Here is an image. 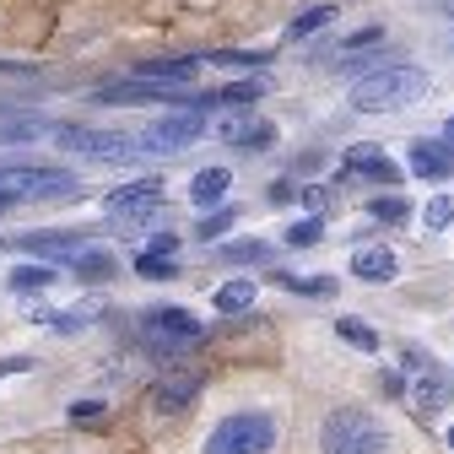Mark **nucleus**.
I'll use <instances>...</instances> for the list:
<instances>
[{"instance_id":"f257e3e1","label":"nucleus","mask_w":454,"mask_h":454,"mask_svg":"<svg viewBox=\"0 0 454 454\" xmlns=\"http://www.w3.org/2000/svg\"><path fill=\"white\" fill-rule=\"evenodd\" d=\"M427 87H433V82H427V71H417V66H379V71H368V76L352 82V108H357V114H389V108L417 103Z\"/></svg>"},{"instance_id":"f03ea898","label":"nucleus","mask_w":454,"mask_h":454,"mask_svg":"<svg viewBox=\"0 0 454 454\" xmlns=\"http://www.w3.org/2000/svg\"><path fill=\"white\" fill-rule=\"evenodd\" d=\"M389 427L368 411H330L319 427V454H389Z\"/></svg>"},{"instance_id":"7ed1b4c3","label":"nucleus","mask_w":454,"mask_h":454,"mask_svg":"<svg viewBox=\"0 0 454 454\" xmlns=\"http://www.w3.org/2000/svg\"><path fill=\"white\" fill-rule=\"evenodd\" d=\"M82 179L71 174V168H38V162H0V195L12 200H66L76 195Z\"/></svg>"},{"instance_id":"20e7f679","label":"nucleus","mask_w":454,"mask_h":454,"mask_svg":"<svg viewBox=\"0 0 454 454\" xmlns=\"http://www.w3.org/2000/svg\"><path fill=\"white\" fill-rule=\"evenodd\" d=\"M276 449V417L270 411H233L206 438V454H270Z\"/></svg>"},{"instance_id":"39448f33","label":"nucleus","mask_w":454,"mask_h":454,"mask_svg":"<svg viewBox=\"0 0 454 454\" xmlns=\"http://www.w3.org/2000/svg\"><path fill=\"white\" fill-rule=\"evenodd\" d=\"M206 340V325L190 314V309H146L141 314V347L157 352V357H174V352H190Z\"/></svg>"},{"instance_id":"423d86ee","label":"nucleus","mask_w":454,"mask_h":454,"mask_svg":"<svg viewBox=\"0 0 454 454\" xmlns=\"http://www.w3.org/2000/svg\"><path fill=\"white\" fill-rule=\"evenodd\" d=\"M200 136H206V120H200L195 108H179V114H162L157 125H146L136 141H141V157H179Z\"/></svg>"},{"instance_id":"0eeeda50","label":"nucleus","mask_w":454,"mask_h":454,"mask_svg":"<svg viewBox=\"0 0 454 454\" xmlns=\"http://www.w3.org/2000/svg\"><path fill=\"white\" fill-rule=\"evenodd\" d=\"M162 206H168V195H162V184H157V179L120 184V190H108V200H103V211H108V222H114V227H141V222H152Z\"/></svg>"},{"instance_id":"6e6552de","label":"nucleus","mask_w":454,"mask_h":454,"mask_svg":"<svg viewBox=\"0 0 454 454\" xmlns=\"http://www.w3.org/2000/svg\"><path fill=\"white\" fill-rule=\"evenodd\" d=\"M60 141L76 146V152H92L98 162H130V157H141V141L125 136V130H60Z\"/></svg>"},{"instance_id":"1a4fd4ad","label":"nucleus","mask_w":454,"mask_h":454,"mask_svg":"<svg viewBox=\"0 0 454 454\" xmlns=\"http://www.w3.org/2000/svg\"><path fill=\"white\" fill-rule=\"evenodd\" d=\"M0 249H22L43 265H60V260H76L87 249L82 233H17V239H0Z\"/></svg>"},{"instance_id":"9d476101","label":"nucleus","mask_w":454,"mask_h":454,"mask_svg":"<svg viewBox=\"0 0 454 454\" xmlns=\"http://www.w3.org/2000/svg\"><path fill=\"white\" fill-rule=\"evenodd\" d=\"M411 174L417 179H427V184H438V179H449L454 174V146L449 141H411Z\"/></svg>"},{"instance_id":"9b49d317","label":"nucleus","mask_w":454,"mask_h":454,"mask_svg":"<svg viewBox=\"0 0 454 454\" xmlns=\"http://www.w3.org/2000/svg\"><path fill=\"white\" fill-rule=\"evenodd\" d=\"M216 136H222L227 146H249V152L276 146V125H270V120H260V114H244V120H222V125H216Z\"/></svg>"},{"instance_id":"f8f14e48","label":"nucleus","mask_w":454,"mask_h":454,"mask_svg":"<svg viewBox=\"0 0 454 454\" xmlns=\"http://www.w3.org/2000/svg\"><path fill=\"white\" fill-rule=\"evenodd\" d=\"M347 174H363V179H379V184H401V168H395L379 146H347Z\"/></svg>"},{"instance_id":"ddd939ff","label":"nucleus","mask_w":454,"mask_h":454,"mask_svg":"<svg viewBox=\"0 0 454 454\" xmlns=\"http://www.w3.org/2000/svg\"><path fill=\"white\" fill-rule=\"evenodd\" d=\"M98 103H179L174 87H157V82H120V87H98Z\"/></svg>"},{"instance_id":"4468645a","label":"nucleus","mask_w":454,"mask_h":454,"mask_svg":"<svg viewBox=\"0 0 454 454\" xmlns=\"http://www.w3.org/2000/svg\"><path fill=\"white\" fill-rule=\"evenodd\" d=\"M195 71H200V60H146V66H136L130 76H136V82H157V87H190Z\"/></svg>"},{"instance_id":"2eb2a0df","label":"nucleus","mask_w":454,"mask_h":454,"mask_svg":"<svg viewBox=\"0 0 454 454\" xmlns=\"http://www.w3.org/2000/svg\"><path fill=\"white\" fill-rule=\"evenodd\" d=\"M200 395V373H179V379H162L152 389V411H184Z\"/></svg>"},{"instance_id":"dca6fc26","label":"nucleus","mask_w":454,"mask_h":454,"mask_svg":"<svg viewBox=\"0 0 454 454\" xmlns=\"http://www.w3.org/2000/svg\"><path fill=\"white\" fill-rule=\"evenodd\" d=\"M395 270H401V260H395V249H384V244H368V249L352 254V276L357 281H389Z\"/></svg>"},{"instance_id":"f3484780","label":"nucleus","mask_w":454,"mask_h":454,"mask_svg":"<svg viewBox=\"0 0 454 454\" xmlns=\"http://www.w3.org/2000/svg\"><path fill=\"white\" fill-rule=\"evenodd\" d=\"M54 281H60V270L43 265V260H27V265H12V270H6V287H12V293H49Z\"/></svg>"},{"instance_id":"a211bd4d","label":"nucleus","mask_w":454,"mask_h":454,"mask_svg":"<svg viewBox=\"0 0 454 454\" xmlns=\"http://www.w3.org/2000/svg\"><path fill=\"white\" fill-rule=\"evenodd\" d=\"M227 184H233V174H227L222 162H216V168H200V174L190 179V200H195L200 211H211V206L227 195Z\"/></svg>"},{"instance_id":"6ab92c4d","label":"nucleus","mask_w":454,"mask_h":454,"mask_svg":"<svg viewBox=\"0 0 454 454\" xmlns=\"http://www.w3.org/2000/svg\"><path fill=\"white\" fill-rule=\"evenodd\" d=\"M260 92H265V82H227V87H216V92L190 98V108H195V103H200V108H222V103H260Z\"/></svg>"},{"instance_id":"aec40b11","label":"nucleus","mask_w":454,"mask_h":454,"mask_svg":"<svg viewBox=\"0 0 454 454\" xmlns=\"http://www.w3.org/2000/svg\"><path fill=\"white\" fill-rule=\"evenodd\" d=\"M270 281H276V287H287V293H303V298H335V281L330 276H287V270H276Z\"/></svg>"},{"instance_id":"412c9836","label":"nucleus","mask_w":454,"mask_h":454,"mask_svg":"<svg viewBox=\"0 0 454 454\" xmlns=\"http://www.w3.org/2000/svg\"><path fill=\"white\" fill-rule=\"evenodd\" d=\"M335 335L347 340V347H357V352H379V335H373V325H368V319H357V314L335 319Z\"/></svg>"},{"instance_id":"4be33fe9","label":"nucleus","mask_w":454,"mask_h":454,"mask_svg":"<svg viewBox=\"0 0 454 454\" xmlns=\"http://www.w3.org/2000/svg\"><path fill=\"white\" fill-rule=\"evenodd\" d=\"M216 314H244L254 303V281H227V287H216Z\"/></svg>"},{"instance_id":"5701e85b","label":"nucleus","mask_w":454,"mask_h":454,"mask_svg":"<svg viewBox=\"0 0 454 454\" xmlns=\"http://www.w3.org/2000/svg\"><path fill=\"white\" fill-rule=\"evenodd\" d=\"M411 401H417V411H422V417H433V411H443V406H449V384L427 373V379L411 389Z\"/></svg>"},{"instance_id":"b1692460","label":"nucleus","mask_w":454,"mask_h":454,"mask_svg":"<svg viewBox=\"0 0 454 454\" xmlns=\"http://www.w3.org/2000/svg\"><path fill=\"white\" fill-rule=\"evenodd\" d=\"M330 22H335V6H309V12H303V17H298L293 27H287V38H298V43H303V38H314V33H325Z\"/></svg>"},{"instance_id":"393cba45","label":"nucleus","mask_w":454,"mask_h":454,"mask_svg":"<svg viewBox=\"0 0 454 454\" xmlns=\"http://www.w3.org/2000/svg\"><path fill=\"white\" fill-rule=\"evenodd\" d=\"M71 270H76L82 281H108V276H114V260H108L103 249H82V254L71 260Z\"/></svg>"},{"instance_id":"a878e982","label":"nucleus","mask_w":454,"mask_h":454,"mask_svg":"<svg viewBox=\"0 0 454 454\" xmlns=\"http://www.w3.org/2000/svg\"><path fill=\"white\" fill-rule=\"evenodd\" d=\"M136 270L146 281H168V276H179V254H152V249H141L136 254Z\"/></svg>"},{"instance_id":"bb28decb","label":"nucleus","mask_w":454,"mask_h":454,"mask_svg":"<svg viewBox=\"0 0 454 454\" xmlns=\"http://www.w3.org/2000/svg\"><path fill=\"white\" fill-rule=\"evenodd\" d=\"M103 411H108L103 401H71L66 422H71V427H108V417H103Z\"/></svg>"},{"instance_id":"cd10ccee","label":"nucleus","mask_w":454,"mask_h":454,"mask_svg":"<svg viewBox=\"0 0 454 454\" xmlns=\"http://www.w3.org/2000/svg\"><path fill=\"white\" fill-rule=\"evenodd\" d=\"M422 222H427V233H443V227L454 222V195H433L427 211H422Z\"/></svg>"},{"instance_id":"c85d7f7f","label":"nucleus","mask_w":454,"mask_h":454,"mask_svg":"<svg viewBox=\"0 0 454 454\" xmlns=\"http://www.w3.org/2000/svg\"><path fill=\"white\" fill-rule=\"evenodd\" d=\"M319 233H325V222H319V216H303V222L287 227V244H293V249H314Z\"/></svg>"},{"instance_id":"c756f323","label":"nucleus","mask_w":454,"mask_h":454,"mask_svg":"<svg viewBox=\"0 0 454 454\" xmlns=\"http://www.w3.org/2000/svg\"><path fill=\"white\" fill-rule=\"evenodd\" d=\"M270 249L265 244H222L216 249V260H227V265H249V260H265Z\"/></svg>"},{"instance_id":"7c9ffc66","label":"nucleus","mask_w":454,"mask_h":454,"mask_svg":"<svg viewBox=\"0 0 454 454\" xmlns=\"http://www.w3.org/2000/svg\"><path fill=\"white\" fill-rule=\"evenodd\" d=\"M233 222H239V211H233V206H222L216 216H206V222H200V239H211V244H216V239L227 233V227H233Z\"/></svg>"},{"instance_id":"2f4dec72","label":"nucleus","mask_w":454,"mask_h":454,"mask_svg":"<svg viewBox=\"0 0 454 454\" xmlns=\"http://www.w3.org/2000/svg\"><path fill=\"white\" fill-rule=\"evenodd\" d=\"M373 216H379V222H406V200H401V195H389V200L379 195V200H373Z\"/></svg>"},{"instance_id":"473e14b6","label":"nucleus","mask_w":454,"mask_h":454,"mask_svg":"<svg viewBox=\"0 0 454 454\" xmlns=\"http://www.w3.org/2000/svg\"><path fill=\"white\" fill-rule=\"evenodd\" d=\"M27 368H33V357H0V379H17Z\"/></svg>"},{"instance_id":"72a5a7b5","label":"nucleus","mask_w":454,"mask_h":454,"mask_svg":"<svg viewBox=\"0 0 454 454\" xmlns=\"http://www.w3.org/2000/svg\"><path fill=\"white\" fill-rule=\"evenodd\" d=\"M216 66H265L260 54H216Z\"/></svg>"},{"instance_id":"f704fd0d","label":"nucleus","mask_w":454,"mask_h":454,"mask_svg":"<svg viewBox=\"0 0 454 454\" xmlns=\"http://www.w3.org/2000/svg\"><path fill=\"white\" fill-rule=\"evenodd\" d=\"M152 254H179V239H174V233H157V239H152Z\"/></svg>"},{"instance_id":"c9c22d12","label":"nucleus","mask_w":454,"mask_h":454,"mask_svg":"<svg viewBox=\"0 0 454 454\" xmlns=\"http://www.w3.org/2000/svg\"><path fill=\"white\" fill-rule=\"evenodd\" d=\"M443 141H449V146H454V120H449V125H443Z\"/></svg>"},{"instance_id":"e433bc0d","label":"nucleus","mask_w":454,"mask_h":454,"mask_svg":"<svg viewBox=\"0 0 454 454\" xmlns=\"http://www.w3.org/2000/svg\"><path fill=\"white\" fill-rule=\"evenodd\" d=\"M12 206H17V200H12V195H0V211H12Z\"/></svg>"},{"instance_id":"4c0bfd02","label":"nucleus","mask_w":454,"mask_h":454,"mask_svg":"<svg viewBox=\"0 0 454 454\" xmlns=\"http://www.w3.org/2000/svg\"><path fill=\"white\" fill-rule=\"evenodd\" d=\"M449 449H454V427H449Z\"/></svg>"}]
</instances>
